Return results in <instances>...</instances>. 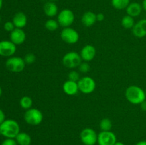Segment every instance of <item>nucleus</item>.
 Wrapping results in <instances>:
<instances>
[{
	"label": "nucleus",
	"mask_w": 146,
	"mask_h": 145,
	"mask_svg": "<svg viewBox=\"0 0 146 145\" xmlns=\"http://www.w3.org/2000/svg\"><path fill=\"white\" fill-rule=\"evenodd\" d=\"M99 127L101 131H111L113 127V123L108 118H104L100 121Z\"/></svg>",
	"instance_id": "obj_24"
},
{
	"label": "nucleus",
	"mask_w": 146,
	"mask_h": 145,
	"mask_svg": "<svg viewBox=\"0 0 146 145\" xmlns=\"http://www.w3.org/2000/svg\"><path fill=\"white\" fill-rule=\"evenodd\" d=\"M49 1H57V0H49Z\"/></svg>",
	"instance_id": "obj_39"
},
{
	"label": "nucleus",
	"mask_w": 146,
	"mask_h": 145,
	"mask_svg": "<svg viewBox=\"0 0 146 145\" xmlns=\"http://www.w3.org/2000/svg\"><path fill=\"white\" fill-rule=\"evenodd\" d=\"M80 138L84 145H95L97 143L98 134L94 129L87 127L81 131Z\"/></svg>",
	"instance_id": "obj_8"
},
{
	"label": "nucleus",
	"mask_w": 146,
	"mask_h": 145,
	"mask_svg": "<svg viewBox=\"0 0 146 145\" xmlns=\"http://www.w3.org/2000/svg\"><path fill=\"white\" fill-rule=\"evenodd\" d=\"M20 132V127L18 122L14 119H5L0 125V133L5 138L15 139Z\"/></svg>",
	"instance_id": "obj_2"
},
{
	"label": "nucleus",
	"mask_w": 146,
	"mask_h": 145,
	"mask_svg": "<svg viewBox=\"0 0 146 145\" xmlns=\"http://www.w3.org/2000/svg\"><path fill=\"white\" fill-rule=\"evenodd\" d=\"M12 22L16 28H23L27 24V15L22 11H19L14 14L12 18Z\"/></svg>",
	"instance_id": "obj_16"
},
{
	"label": "nucleus",
	"mask_w": 146,
	"mask_h": 145,
	"mask_svg": "<svg viewBox=\"0 0 146 145\" xmlns=\"http://www.w3.org/2000/svg\"><path fill=\"white\" fill-rule=\"evenodd\" d=\"M68 80H70L74 81V82H78L80 80V75L77 71H71L68 75Z\"/></svg>",
	"instance_id": "obj_27"
},
{
	"label": "nucleus",
	"mask_w": 146,
	"mask_h": 145,
	"mask_svg": "<svg viewBox=\"0 0 146 145\" xmlns=\"http://www.w3.org/2000/svg\"><path fill=\"white\" fill-rule=\"evenodd\" d=\"M61 38L68 44H75L79 40V34L76 30L71 27L64 28L61 32Z\"/></svg>",
	"instance_id": "obj_9"
},
{
	"label": "nucleus",
	"mask_w": 146,
	"mask_h": 145,
	"mask_svg": "<svg viewBox=\"0 0 146 145\" xmlns=\"http://www.w3.org/2000/svg\"><path fill=\"white\" fill-rule=\"evenodd\" d=\"M116 142V136L111 131H101L98 134L97 143L98 145H114Z\"/></svg>",
	"instance_id": "obj_10"
},
{
	"label": "nucleus",
	"mask_w": 146,
	"mask_h": 145,
	"mask_svg": "<svg viewBox=\"0 0 146 145\" xmlns=\"http://www.w3.org/2000/svg\"><path fill=\"white\" fill-rule=\"evenodd\" d=\"M44 11L47 16L53 18L58 14V6L54 1H48L44 5Z\"/></svg>",
	"instance_id": "obj_18"
},
{
	"label": "nucleus",
	"mask_w": 146,
	"mask_h": 145,
	"mask_svg": "<svg viewBox=\"0 0 146 145\" xmlns=\"http://www.w3.org/2000/svg\"><path fill=\"white\" fill-rule=\"evenodd\" d=\"M24 119L28 125L31 126H37L42 122L44 115L41 110L36 108H30L26 110Z\"/></svg>",
	"instance_id": "obj_3"
},
{
	"label": "nucleus",
	"mask_w": 146,
	"mask_h": 145,
	"mask_svg": "<svg viewBox=\"0 0 146 145\" xmlns=\"http://www.w3.org/2000/svg\"><path fill=\"white\" fill-rule=\"evenodd\" d=\"M63 90L68 95H76L79 91L78 82H74V81L68 80L63 85Z\"/></svg>",
	"instance_id": "obj_15"
},
{
	"label": "nucleus",
	"mask_w": 146,
	"mask_h": 145,
	"mask_svg": "<svg viewBox=\"0 0 146 145\" xmlns=\"http://www.w3.org/2000/svg\"><path fill=\"white\" fill-rule=\"evenodd\" d=\"M105 18V16L103 13H98L96 14V20L97 21H103Z\"/></svg>",
	"instance_id": "obj_31"
},
{
	"label": "nucleus",
	"mask_w": 146,
	"mask_h": 145,
	"mask_svg": "<svg viewBox=\"0 0 146 145\" xmlns=\"http://www.w3.org/2000/svg\"><path fill=\"white\" fill-rule=\"evenodd\" d=\"M131 3V0H111V4L118 10L125 9Z\"/></svg>",
	"instance_id": "obj_22"
},
{
	"label": "nucleus",
	"mask_w": 146,
	"mask_h": 145,
	"mask_svg": "<svg viewBox=\"0 0 146 145\" xmlns=\"http://www.w3.org/2000/svg\"><path fill=\"white\" fill-rule=\"evenodd\" d=\"M1 95H2V89H1V86H0V97L1 96Z\"/></svg>",
	"instance_id": "obj_38"
},
{
	"label": "nucleus",
	"mask_w": 146,
	"mask_h": 145,
	"mask_svg": "<svg viewBox=\"0 0 146 145\" xmlns=\"http://www.w3.org/2000/svg\"><path fill=\"white\" fill-rule=\"evenodd\" d=\"M26 64H32L35 62L36 56L33 53H27L24 58Z\"/></svg>",
	"instance_id": "obj_28"
},
{
	"label": "nucleus",
	"mask_w": 146,
	"mask_h": 145,
	"mask_svg": "<svg viewBox=\"0 0 146 145\" xmlns=\"http://www.w3.org/2000/svg\"><path fill=\"white\" fill-rule=\"evenodd\" d=\"M78 85L79 91L84 94H90L95 90L96 83L91 77L85 76L80 78L78 81Z\"/></svg>",
	"instance_id": "obj_7"
},
{
	"label": "nucleus",
	"mask_w": 146,
	"mask_h": 145,
	"mask_svg": "<svg viewBox=\"0 0 146 145\" xmlns=\"http://www.w3.org/2000/svg\"><path fill=\"white\" fill-rule=\"evenodd\" d=\"M1 145H18L15 139H9V138H6L2 142Z\"/></svg>",
	"instance_id": "obj_30"
},
{
	"label": "nucleus",
	"mask_w": 146,
	"mask_h": 145,
	"mask_svg": "<svg viewBox=\"0 0 146 145\" xmlns=\"http://www.w3.org/2000/svg\"><path fill=\"white\" fill-rule=\"evenodd\" d=\"M5 119V114L3 112L2 109H0V125H1Z\"/></svg>",
	"instance_id": "obj_32"
},
{
	"label": "nucleus",
	"mask_w": 146,
	"mask_h": 145,
	"mask_svg": "<svg viewBox=\"0 0 146 145\" xmlns=\"http://www.w3.org/2000/svg\"><path fill=\"white\" fill-rule=\"evenodd\" d=\"M15 140L18 145H31V136L26 132H19L15 137Z\"/></svg>",
	"instance_id": "obj_20"
},
{
	"label": "nucleus",
	"mask_w": 146,
	"mask_h": 145,
	"mask_svg": "<svg viewBox=\"0 0 146 145\" xmlns=\"http://www.w3.org/2000/svg\"><path fill=\"white\" fill-rule=\"evenodd\" d=\"M125 9H126L127 15H129L135 18V17L140 16L143 9L142 4H141L140 3L131 2Z\"/></svg>",
	"instance_id": "obj_17"
},
{
	"label": "nucleus",
	"mask_w": 146,
	"mask_h": 145,
	"mask_svg": "<svg viewBox=\"0 0 146 145\" xmlns=\"http://www.w3.org/2000/svg\"><path fill=\"white\" fill-rule=\"evenodd\" d=\"M114 145H125V144L121 142H116V143H115Z\"/></svg>",
	"instance_id": "obj_36"
},
{
	"label": "nucleus",
	"mask_w": 146,
	"mask_h": 145,
	"mask_svg": "<svg viewBox=\"0 0 146 145\" xmlns=\"http://www.w3.org/2000/svg\"><path fill=\"white\" fill-rule=\"evenodd\" d=\"M135 145H146V140H142L137 142Z\"/></svg>",
	"instance_id": "obj_34"
},
{
	"label": "nucleus",
	"mask_w": 146,
	"mask_h": 145,
	"mask_svg": "<svg viewBox=\"0 0 146 145\" xmlns=\"http://www.w3.org/2000/svg\"><path fill=\"white\" fill-rule=\"evenodd\" d=\"M96 21V14L91 11L85 12L81 17V22L83 25L86 27L92 26Z\"/></svg>",
	"instance_id": "obj_19"
},
{
	"label": "nucleus",
	"mask_w": 146,
	"mask_h": 145,
	"mask_svg": "<svg viewBox=\"0 0 146 145\" xmlns=\"http://www.w3.org/2000/svg\"><path fill=\"white\" fill-rule=\"evenodd\" d=\"M135 24L134 18L129 15L124 16L121 20V25L123 28H126V29H132Z\"/></svg>",
	"instance_id": "obj_21"
},
{
	"label": "nucleus",
	"mask_w": 146,
	"mask_h": 145,
	"mask_svg": "<svg viewBox=\"0 0 146 145\" xmlns=\"http://www.w3.org/2000/svg\"><path fill=\"white\" fill-rule=\"evenodd\" d=\"M7 69L12 72H20L24 71L26 63L21 57L11 56L8 58L5 63Z\"/></svg>",
	"instance_id": "obj_5"
},
{
	"label": "nucleus",
	"mask_w": 146,
	"mask_h": 145,
	"mask_svg": "<svg viewBox=\"0 0 146 145\" xmlns=\"http://www.w3.org/2000/svg\"><path fill=\"white\" fill-rule=\"evenodd\" d=\"M19 105L22 109H27L32 107L33 100L29 96H23L19 100Z\"/></svg>",
	"instance_id": "obj_23"
},
{
	"label": "nucleus",
	"mask_w": 146,
	"mask_h": 145,
	"mask_svg": "<svg viewBox=\"0 0 146 145\" xmlns=\"http://www.w3.org/2000/svg\"><path fill=\"white\" fill-rule=\"evenodd\" d=\"M74 20L75 15L69 9H64L61 10L57 16V21L59 24V26L64 28L71 26L74 24Z\"/></svg>",
	"instance_id": "obj_6"
},
{
	"label": "nucleus",
	"mask_w": 146,
	"mask_h": 145,
	"mask_svg": "<svg viewBox=\"0 0 146 145\" xmlns=\"http://www.w3.org/2000/svg\"><path fill=\"white\" fill-rule=\"evenodd\" d=\"M1 16H0V22H1Z\"/></svg>",
	"instance_id": "obj_40"
},
{
	"label": "nucleus",
	"mask_w": 146,
	"mask_h": 145,
	"mask_svg": "<svg viewBox=\"0 0 146 145\" xmlns=\"http://www.w3.org/2000/svg\"><path fill=\"white\" fill-rule=\"evenodd\" d=\"M82 58L81 55L75 51H71L64 55L62 58V63L66 68L72 69L79 66L82 62Z\"/></svg>",
	"instance_id": "obj_4"
},
{
	"label": "nucleus",
	"mask_w": 146,
	"mask_h": 145,
	"mask_svg": "<svg viewBox=\"0 0 146 145\" xmlns=\"http://www.w3.org/2000/svg\"><path fill=\"white\" fill-rule=\"evenodd\" d=\"M10 41L16 45H21L26 40V34L22 28H15L10 33Z\"/></svg>",
	"instance_id": "obj_12"
},
{
	"label": "nucleus",
	"mask_w": 146,
	"mask_h": 145,
	"mask_svg": "<svg viewBox=\"0 0 146 145\" xmlns=\"http://www.w3.org/2000/svg\"><path fill=\"white\" fill-rule=\"evenodd\" d=\"M78 70L81 72L82 73H87L88 72H89L90 70H91V66L88 64V62L86 61H84V62H81V63L80 64L79 66H78Z\"/></svg>",
	"instance_id": "obj_26"
},
{
	"label": "nucleus",
	"mask_w": 146,
	"mask_h": 145,
	"mask_svg": "<svg viewBox=\"0 0 146 145\" xmlns=\"http://www.w3.org/2000/svg\"><path fill=\"white\" fill-rule=\"evenodd\" d=\"M141 109L144 112H146V100L141 104Z\"/></svg>",
	"instance_id": "obj_33"
},
{
	"label": "nucleus",
	"mask_w": 146,
	"mask_h": 145,
	"mask_svg": "<svg viewBox=\"0 0 146 145\" xmlns=\"http://www.w3.org/2000/svg\"><path fill=\"white\" fill-rule=\"evenodd\" d=\"M125 95L127 100L133 105H141L146 100L145 90L137 85L128 87L125 90Z\"/></svg>",
	"instance_id": "obj_1"
},
{
	"label": "nucleus",
	"mask_w": 146,
	"mask_h": 145,
	"mask_svg": "<svg viewBox=\"0 0 146 145\" xmlns=\"http://www.w3.org/2000/svg\"><path fill=\"white\" fill-rule=\"evenodd\" d=\"M3 6V0H0V10L1 9Z\"/></svg>",
	"instance_id": "obj_37"
},
{
	"label": "nucleus",
	"mask_w": 146,
	"mask_h": 145,
	"mask_svg": "<svg viewBox=\"0 0 146 145\" xmlns=\"http://www.w3.org/2000/svg\"><path fill=\"white\" fill-rule=\"evenodd\" d=\"M81 58L84 61H91L95 58L96 55V48L92 45H86L81 49L80 53Z\"/></svg>",
	"instance_id": "obj_13"
},
{
	"label": "nucleus",
	"mask_w": 146,
	"mask_h": 145,
	"mask_svg": "<svg viewBox=\"0 0 146 145\" xmlns=\"http://www.w3.org/2000/svg\"><path fill=\"white\" fill-rule=\"evenodd\" d=\"M44 26L46 28L48 31H54L57 30L59 27V24L57 21V20L53 19V18H50V19L47 20L46 21Z\"/></svg>",
	"instance_id": "obj_25"
},
{
	"label": "nucleus",
	"mask_w": 146,
	"mask_h": 145,
	"mask_svg": "<svg viewBox=\"0 0 146 145\" xmlns=\"http://www.w3.org/2000/svg\"><path fill=\"white\" fill-rule=\"evenodd\" d=\"M145 96H146V90H145Z\"/></svg>",
	"instance_id": "obj_41"
},
{
	"label": "nucleus",
	"mask_w": 146,
	"mask_h": 145,
	"mask_svg": "<svg viewBox=\"0 0 146 145\" xmlns=\"http://www.w3.org/2000/svg\"><path fill=\"white\" fill-rule=\"evenodd\" d=\"M132 32L137 38L146 36V18H143L135 23L132 28Z\"/></svg>",
	"instance_id": "obj_14"
},
{
	"label": "nucleus",
	"mask_w": 146,
	"mask_h": 145,
	"mask_svg": "<svg viewBox=\"0 0 146 145\" xmlns=\"http://www.w3.org/2000/svg\"><path fill=\"white\" fill-rule=\"evenodd\" d=\"M15 28V26L13 24L12 21H7V22L4 23V30H5L6 31H7V32L11 33Z\"/></svg>",
	"instance_id": "obj_29"
},
{
	"label": "nucleus",
	"mask_w": 146,
	"mask_h": 145,
	"mask_svg": "<svg viewBox=\"0 0 146 145\" xmlns=\"http://www.w3.org/2000/svg\"><path fill=\"white\" fill-rule=\"evenodd\" d=\"M142 7L143 9L146 11V0H143L142 2Z\"/></svg>",
	"instance_id": "obj_35"
},
{
	"label": "nucleus",
	"mask_w": 146,
	"mask_h": 145,
	"mask_svg": "<svg viewBox=\"0 0 146 145\" xmlns=\"http://www.w3.org/2000/svg\"><path fill=\"white\" fill-rule=\"evenodd\" d=\"M17 51V45L13 44L11 41H0V55L3 57H11Z\"/></svg>",
	"instance_id": "obj_11"
},
{
	"label": "nucleus",
	"mask_w": 146,
	"mask_h": 145,
	"mask_svg": "<svg viewBox=\"0 0 146 145\" xmlns=\"http://www.w3.org/2000/svg\"><path fill=\"white\" fill-rule=\"evenodd\" d=\"M0 135H1V133H0Z\"/></svg>",
	"instance_id": "obj_42"
}]
</instances>
